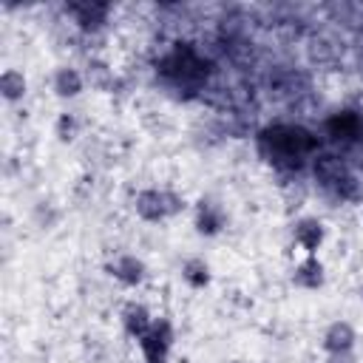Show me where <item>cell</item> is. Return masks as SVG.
<instances>
[{"mask_svg":"<svg viewBox=\"0 0 363 363\" xmlns=\"http://www.w3.org/2000/svg\"><path fill=\"white\" fill-rule=\"evenodd\" d=\"M258 145H261V150H264V156L269 162L286 164V167H298L301 159L315 150L318 139L301 125H272V128L261 130Z\"/></svg>","mask_w":363,"mask_h":363,"instance_id":"1","label":"cell"},{"mask_svg":"<svg viewBox=\"0 0 363 363\" xmlns=\"http://www.w3.org/2000/svg\"><path fill=\"white\" fill-rule=\"evenodd\" d=\"M184 207V201L170 190H142L136 196V213L145 221H162L167 216H176Z\"/></svg>","mask_w":363,"mask_h":363,"instance_id":"2","label":"cell"},{"mask_svg":"<svg viewBox=\"0 0 363 363\" xmlns=\"http://www.w3.org/2000/svg\"><path fill=\"white\" fill-rule=\"evenodd\" d=\"M315 176H318V182H320L329 193H335V196H352L354 179L349 176L346 164H343L337 156H320V159L315 162Z\"/></svg>","mask_w":363,"mask_h":363,"instance_id":"3","label":"cell"},{"mask_svg":"<svg viewBox=\"0 0 363 363\" xmlns=\"http://www.w3.org/2000/svg\"><path fill=\"white\" fill-rule=\"evenodd\" d=\"M170 343H173V326L167 320H153L150 332L139 337V349L145 354V363H167Z\"/></svg>","mask_w":363,"mask_h":363,"instance_id":"4","label":"cell"},{"mask_svg":"<svg viewBox=\"0 0 363 363\" xmlns=\"http://www.w3.org/2000/svg\"><path fill=\"white\" fill-rule=\"evenodd\" d=\"M164 74L170 77H179V79H187V77H201L207 71V62L190 48V45H179L173 48V54L164 60Z\"/></svg>","mask_w":363,"mask_h":363,"instance_id":"5","label":"cell"},{"mask_svg":"<svg viewBox=\"0 0 363 363\" xmlns=\"http://www.w3.org/2000/svg\"><path fill=\"white\" fill-rule=\"evenodd\" d=\"M65 11H71L74 20H77V26L88 31V28H99L105 23L111 6L108 3H68Z\"/></svg>","mask_w":363,"mask_h":363,"instance_id":"6","label":"cell"},{"mask_svg":"<svg viewBox=\"0 0 363 363\" xmlns=\"http://www.w3.org/2000/svg\"><path fill=\"white\" fill-rule=\"evenodd\" d=\"M292 235H295V244H298V247H303L309 255H315L318 247L323 244V224H320L318 218H301V221L295 224Z\"/></svg>","mask_w":363,"mask_h":363,"instance_id":"7","label":"cell"},{"mask_svg":"<svg viewBox=\"0 0 363 363\" xmlns=\"http://www.w3.org/2000/svg\"><path fill=\"white\" fill-rule=\"evenodd\" d=\"M354 346V329L346 323V320H335L326 332H323V349L329 354L335 352H349Z\"/></svg>","mask_w":363,"mask_h":363,"instance_id":"8","label":"cell"},{"mask_svg":"<svg viewBox=\"0 0 363 363\" xmlns=\"http://www.w3.org/2000/svg\"><path fill=\"white\" fill-rule=\"evenodd\" d=\"M108 269H111V275H113L119 284H125V286H136V284L145 278V264H142L139 258H133V255L116 258Z\"/></svg>","mask_w":363,"mask_h":363,"instance_id":"9","label":"cell"},{"mask_svg":"<svg viewBox=\"0 0 363 363\" xmlns=\"http://www.w3.org/2000/svg\"><path fill=\"white\" fill-rule=\"evenodd\" d=\"M292 281H295V286H301V289H318V286L323 284V264H320L315 255L303 258V261L295 267Z\"/></svg>","mask_w":363,"mask_h":363,"instance_id":"10","label":"cell"},{"mask_svg":"<svg viewBox=\"0 0 363 363\" xmlns=\"http://www.w3.org/2000/svg\"><path fill=\"white\" fill-rule=\"evenodd\" d=\"M122 323H125V332L130 335V337H142V335H147L150 332V326H153V320H150V315H147V309L142 306V303H130V306H125V312H122Z\"/></svg>","mask_w":363,"mask_h":363,"instance_id":"11","label":"cell"},{"mask_svg":"<svg viewBox=\"0 0 363 363\" xmlns=\"http://www.w3.org/2000/svg\"><path fill=\"white\" fill-rule=\"evenodd\" d=\"M326 130H329L335 139H354V136L360 133V119H357L354 113L343 111V113H335V116L326 122Z\"/></svg>","mask_w":363,"mask_h":363,"instance_id":"12","label":"cell"},{"mask_svg":"<svg viewBox=\"0 0 363 363\" xmlns=\"http://www.w3.org/2000/svg\"><path fill=\"white\" fill-rule=\"evenodd\" d=\"M196 227H199V233H204V235H216V233L224 227V213H221L216 204L201 201V207H199V218H196Z\"/></svg>","mask_w":363,"mask_h":363,"instance_id":"13","label":"cell"},{"mask_svg":"<svg viewBox=\"0 0 363 363\" xmlns=\"http://www.w3.org/2000/svg\"><path fill=\"white\" fill-rule=\"evenodd\" d=\"M82 74L79 71H74V68H60L57 74H54V91L60 94V96H77L79 91H82Z\"/></svg>","mask_w":363,"mask_h":363,"instance_id":"14","label":"cell"},{"mask_svg":"<svg viewBox=\"0 0 363 363\" xmlns=\"http://www.w3.org/2000/svg\"><path fill=\"white\" fill-rule=\"evenodd\" d=\"M182 278L193 286V289H201L210 284V267L204 258H187L184 267H182Z\"/></svg>","mask_w":363,"mask_h":363,"instance_id":"15","label":"cell"},{"mask_svg":"<svg viewBox=\"0 0 363 363\" xmlns=\"http://www.w3.org/2000/svg\"><path fill=\"white\" fill-rule=\"evenodd\" d=\"M0 94H3L9 102L20 99V96L26 94V77H23V71H17V68L3 71V77H0Z\"/></svg>","mask_w":363,"mask_h":363,"instance_id":"16","label":"cell"},{"mask_svg":"<svg viewBox=\"0 0 363 363\" xmlns=\"http://www.w3.org/2000/svg\"><path fill=\"white\" fill-rule=\"evenodd\" d=\"M77 130H79V122H77L74 113H62V116L57 119L54 133H57L60 142H74V139H77Z\"/></svg>","mask_w":363,"mask_h":363,"instance_id":"17","label":"cell"},{"mask_svg":"<svg viewBox=\"0 0 363 363\" xmlns=\"http://www.w3.org/2000/svg\"><path fill=\"white\" fill-rule=\"evenodd\" d=\"M111 77H113V74H111V68H108L105 62H91V65H88V82H91V85L105 88V85L111 82Z\"/></svg>","mask_w":363,"mask_h":363,"instance_id":"18","label":"cell"},{"mask_svg":"<svg viewBox=\"0 0 363 363\" xmlns=\"http://www.w3.org/2000/svg\"><path fill=\"white\" fill-rule=\"evenodd\" d=\"M326 363H357V357H354V352L349 349V352H335V354H329Z\"/></svg>","mask_w":363,"mask_h":363,"instance_id":"19","label":"cell"},{"mask_svg":"<svg viewBox=\"0 0 363 363\" xmlns=\"http://www.w3.org/2000/svg\"><path fill=\"white\" fill-rule=\"evenodd\" d=\"M360 298H363V286H360Z\"/></svg>","mask_w":363,"mask_h":363,"instance_id":"20","label":"cell"}]
</instances>
